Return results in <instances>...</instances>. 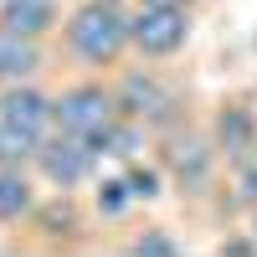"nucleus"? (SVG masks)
Returning a JSON list of instances; mask_svg holds the SVG:
<instances>
[{
	"label": "nucleus",
	"instance_id": "9b49d317",
	"mask_svg": "<svg viewBox=\"0 0 257 257\" xmlns=\"http://www.w3.org/2000/svg\"><path fill=\"white\" fill-rule=\"evenodd\" d=\"M0 123L31 128V134H52V77L0 88Z\"/></svg>",
	"mask_w": 257,
	"mask_h": 257
},
{
	"label": "nucleus",
	"instance_id": "ddd939ff",
	"mask_svg": "<svg viewBox=\"0 0 257 257\" xmlns=\"http://www.w3.org/2000/svg\"><path fill=\"white\" fill-rule=\"evenodd\" d=\"M221 211V216H247V211L257 206V155L237 160V165H226V175H221V190H216V201H211Z\"/></svg>",
	"mask_w": 257,
	"mask_h": 257
},
{
	"label": "nucleus",
	"instance_id": "6e6552de",
	"mask_svg": "<svg viewBox=\"0 0 257 257\" xmlns=\"http://www.w3.org/2000/svg\"><path fill=\"white\" fill-rule=\"evenodd\" d=\"M206 128H211V144H216L221 165H237V160L257 155V98L252 93H226L206 113Z\"/></svg>",
	"mask_w": 257,
	"mask_h": 257
},
{
	"label": "nucleus",
	"instance_id": "20e7f679",
	"mask_svg": "<svg viewBox=\"0 0 257 257\" xmlns=\"http://www.w3.org/2000/svg\"><path fill=\"white\" fill-rule=\"evenodd\" d=\"M113 88H118L123 118H139L149 134H165V128H175V123L190 118L185 93L165 77L160 62H128V67H118L113 72Z\"/></svg>",
	"mask_w": 257,
	"mask_h": 257
},
{
	"label": "nucleus",
	"instance_id": "aec40b11",
	"mask_svg": "<svg viewBox=\"0 0 257 257\" xmlns=\"http://www.w3.org/2000/svg\"><path fill=\"white\" fill-rule=\"evenodd\" d=\"M118 6H134V0H118Z\"/></svg>",
	"mask_w": 257,
	"mask_h": 257
},
{
	"label": "nucleus",
	"instance_id": "f8f14e48",
	"mask_svg": "<svg viewBox=\"0 0 257 257\" xmlns=\"http://www.w3.org/2000/svg\"><path fill=\"white\" fill-rule=\"evenodd\" d=\"M67 0H0V31L31 36V41H57Z\"/></svg>",
	"mask_w": 257,
	"mask_h": 257
},
{
	"label": "nucleus",
	"instance_id": "7ed1b4c3",
	"mask_svg": "<svg viewBox=\"0 0 257 257\" xmlns=\"http://www.w3.org/2000/svg\"><path fill=\"white\" fill-rule=\"evenodd\" d=\"M123 118L118 108V88L113 77H98V72H67L62 82H52V128L62 134H77V139H98Z\"/></svg>",
	"mask_w": 257,
	"mask_h": 257
},
{
	"label": "nucleus",
	"instance_id": "dca6fc26",
	"mask_svg": "<svg viewBox=\"0 0 257 257\" xmlns=\"http://www.w3.org/2000/svg\"><path fill=\"white\" fill-rule=\"evenodd\" d=\"M134 206H139V201L128 196L123 175H98V180H93V216H98V226H103V221H123Z\"/></svg>",
	"mask_w": 257,
	"mask_h": 257
},
{
	"label": "nucleus",
	"instance_id": "0eeeda50",
	"mask_svg": "<svg viewBox=\"0 0 257 257\" xmlns=\"http://www.w3.org/2000/svg\"><path fill=\"white\" fill-rule=\"evenodd\" d=\"M31 170L41 175V185H47V190H67V196H82V190H93V180L103 175V155H98L88 139L52 128V134L41 139Z\"/></svg>",
	"mask_w": 257,
	"mask_h": 257
},
{
	"label": "nucleus",
	"instance_id": "4468645a",
	"mask_svg": "<svg viewBox=\"0 0 257 257\" xmlns=\"http://www.w3.org/2000/svg\"><path fill=\"white\" fill-rule=\"evenodd\" d=\"M118 175H123L128 196H134L139 206H155V201H165V196H170V175L160 170L155 149H149V155H139V160H128V165H118Z\"/></svg>",
	"mask_w": 257,
	"mask_h": 257
},
{
	"label": "nucleus",
	"instance_id": "6ab92c4d",
	"mask_svg": "<svg viewBox=\"0 0 257 257\" xmlns=\"http://www.w3.org/2000/svg\"><path fill=\"white\" fill-rule=\"evenodd\" d=\"M242 226L252 231V242H257V206H252V211H247V216H242Z\"/></svg>",
	"mask_w": 257,
	"mask_h": 257
},
{
	"label": "nucleus",
	"instance_id": "f03ea898",
	"mask_svg": "<svg viewBox=\"0 0 257 257\" xmlns=\"http://www.w3.org/2000/svg\"><path fill=\"white\" fill-rule=\"evenodd\" d=\"M155 160L170 175V190H175L180 201H190V206H211L216 201L226 165L216 155V144H211L206 118H185L175 128H165V134H155Z\"/></svg>",
	"mask_w": 257,
	"mask_h": 257
},
{
	"label": "nucleus",
	"instance_id": "f257e3e1",
	"mask_svg": "<svg viewBox=\"0 0 257 257\" xmlns=\"http://www.w3.org/2000/svg\"><path fill=\"white\" fill-rule=\"evenodd\" d=\"M52 47H57L62 72L113 77L118 67L134 62V47H128V6H118V0H67V16H62V31H57Z\"/></svg>",
	"mask_w": 257,
	"mask_h": 257
},
{
	"label": "nucleus",
	"instance_id": "9d476101",
	"mask_svg": "<svg viewBox=\"0 0 257 257\" xmlns=\"http://www.w3.org/2000/svg\"><path fill=\"white\" fill-rule=\"evenodd\" d=\"M41 196H47V185L31 165H0V231H21L36 216Z\"/></svg>",
	"mask_w": 257,
	"mask_h": 257
},
{
	"label": "nucleus",
	"instance_id": "2eb2a0df",
	"mask_svg": "<svg viewBox=\"0 0 257 257\" xmlns=\"http://www.w3.org/2000/svg\"><path fill=\"white\" fill-rule=\"evenodd\" d=\"M128 237L113 242V252L123 257H175L180 252V237H170V226H123Z\"/></svg>",
	"mask_w": 257,
	"mask_h": 257
},
{
	"label": "nucleus",
	"instance_id": "a211bd4d",
	"mask_svg": "<svg viewBox=\"0 0 257 257\" xmlns=\"http://www.w3.org/2000/svg\"><path fill=\"white\" fill-rule=\"evenodd\" d=\"M134 6H201V0H134Z\"/></svg>",
	"mask_w": 257,
	"mask_h": 257
},
{
	"label": "nucleus",
	"instance_id": "1a4fd4ad",
	"mask_svg": "<svg viewBox=\"0 0 257 257\" xmlns=\"http://www.w3.org/2000/svg\"><path fill=\"white\" fill-rule=\"evenodd\" d=\"M57 47L52 41H31L16 31H0V88H16V82H41L57 77Z\"/></svg>",
	"mask_w": 257,
	"mask_h": 257
},
{
	"label": "nucleus",
	"instance_id": "423d86ee",
	"mask_svg": "<svg viewBox=\"0 0 257 257\" xmlns=\"http://www.w3.org/2000/svg\"><path fill=\"white\" fill-rule=\"evenodd\" d=\"M26 231L31 252H82L98 231V216L88 211L82 196H67V190H47L36 206V216L21 226Z\"/></svg>",
	"mask_w": 257,
	"mask_h": 257
},
{
	"label": "nucleus",
	"instance_id": "39448f33",
	"mask_svg": "<svg viewBox=\"0 0 257 257\" xmlns=\"http://www.w3.org/2000/svg\"><path fill=\"white\" fill-rule=\"evenodd\" d=\"M196 21H201L196 6H128V47H134V62L170 67L196 41Z\"/></svg>",
	"mask_w": 257,
	"mask_h": 257
},
{
	"label": "nucleus",
	"instance_id": "f3484780",
	"mask_svg": "<svg viewBox=\"0 0 257 257\" xmlns=\"http://www.w3.org/2000/svg\"><path fill=\"white\" fill-rule=\"evenodd\" d=\"M47 134H31V128H16V123H0V165H31L36 149Z\"/></svg>",
	"mask_w": 257,
	"mask_h": 257
}]
</instances>
